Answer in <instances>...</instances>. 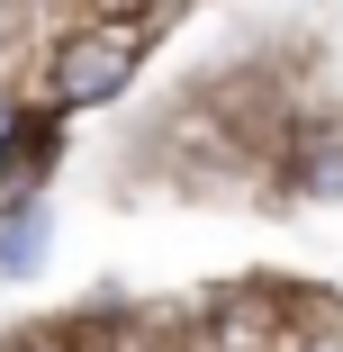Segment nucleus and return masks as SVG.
<instances>
[{
    "label": "nucleus",
    "instance_id": "7ed1b4c3",
    "mask_svg": "<svg viewBox=\"0 0 343 352\" xmlns=\"http://www.w3.org/2000/svg\"><path fill=\"white\" fill-rule=\"evenodd\" d=\"M10 145H19V109L0 100V163H10Z\"/></svg>",
    "mask_w": 343,
    "mask_h": 352
},
{
    "label": "nucleus",
    "instance_id": "f257e3e1",
    "mask_svg": "<svg viewBox=\"0 0 343 352\" xmlns=\"http://www.w3.org/2000/svg\"><path fill=\"white\" fill-rule=\"evenodd\" d=\"M126 73H135V45L126 36H73L54 54V109H100V100L126 91Z\"/></svg>",
    "mask_w": 343,
    "mask_h": 352
},
{
    "label": "nucleus",
    "instance_id": "f03ea898",
    "mask_svg": "<svg viewBox=\"0 0 343 352\" xmlns=\"http://www.w3.org/2000/svg\"><path fill=\"white\" fill-rule=\"evenodd\" d=\"M27 262H36V208H19L10 235H0V271H27Z\"/></svg>",
    "mask_w": 343,
    "mask_h": 352
}]
</instances>
